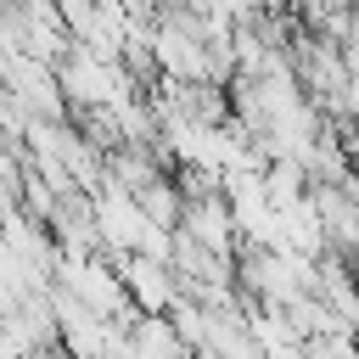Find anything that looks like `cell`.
I'll return each instance as SVG.
<instances>
[{
	"label": "cell",
	"instance_id": "cell-3",
	"mask_svg": "<svg viewBox=\"0 0 359 359\" xmlns=\"http://www.w3.org/2000/svg\"><path fill=\"white\" fill-rule=\"evenodd\" d=\"M180 230L196 236V241L213 247V252H230V258H236V247H241L236 213H230L224 191H196V196H185V202H180Z\"/></svg>",
	"mask_w": 359,
	"mask_h": 359
},
{
	"label": "cell",
	"instance_id": "cell-4",
	"mask_svg": "<svg viewBox=\"0 0 359 359\" xmlns=\"http://www.w3.org/2000/svg\"><path fill=\"white\" fill-rule=\"evenodd\" d=\"M112 269L123 275V292H129L135 309H168L174 292H180V275L163 258H151V252H118Z\"/></svg>",
	"mask_w": 359,
	"mask_h": 359
},
{
	"label": "cell",
	"instance_id": "cell-5",
	"mask_svg": "<svg viewBox=\"0 0 359 359\" xmlns=\"http://www.w3.org/2000/svg\"><path fill=\"white\" fill-rule=\"evenodd\" d=\"M135 202H140V213H146L151 224H180V202H185V196H180V185H174V174L163 168L157 180H146V185L135 191Z\"/></svg>",
	"mask_w": 359,
	"mask_h": 359
},
{
	"label": "cell",
	"instance_id": "cell-1",
	"mask_svg": "<svg viewBox=\"0 0 359 359\" xmlns=\"http://www.w3.org/2000/svg\"><path fill=\"white\" fill-rule=\"evenodd\" d=\"M0 84L28 118H67V95L56 84V67L28 50H0Z\"/></svg>",
	"mask_w": 359,
	"mask_h": 359
},
{
	"label": "cell",
	"instance_id": "cell-2",
	"mask_svg": "<svg viewBox=\"0 0 359 359\" xmlns=\"http://www.w3.org/2000/svg\"><path fill=\"white\" fill-rule=\"evenodd\" d=\"M90 208H95V236H101V252L107 258H118V252H135L140 247V236H146V213H140V202L129 196V191H118V185H101V191H90Z\"/></svg>",
	"mask_w": 359,
	"mask_h": 359
},
{
	"label": "cell",
	"instance_id": "cell-6",
	"mask_svg": "<svg viewBox=\"0 0 359 359\" xmlns=\"http://www.w3.org/2000/svg\"><path fill=\"white\" fill-rule=\"evenodd\" d=\"M303 191H309V174H303L297 157H269V163H264V196H269L275 208L297 202Z\"/></svg>",
	"mask_w": 359,
	"mask_h": 359
}]
</instances>
